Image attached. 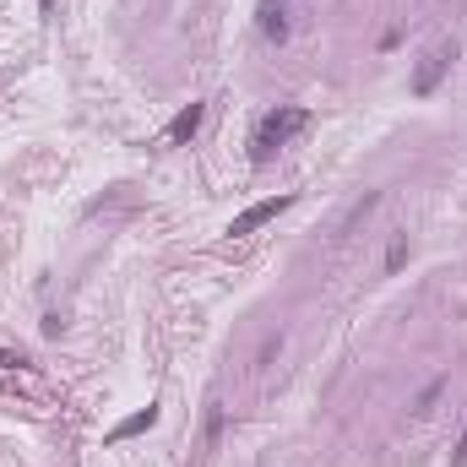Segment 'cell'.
I'll list each match as a JSON object with an SVG mask.
<instances>
[{
	"label": "cell",
	"mask_w": 467,
	"mask_h": 467,
	"mask_svg": "<svg viewBox=\"0 0 467 467\" xmlns=\"http://www.w3.org/2000/svg\"><path fill=\"white\" fill-rule=\"evenodd\" d=\"M305 125H310V109H293V104L261 114V120H256V131H250V163H267L277 147H288L293 136H300Z\"/></svg>",
	"instance_id": "6da1fadb"
},
{
	"label": "cell",
	"mask_w": 467,
	"mask_h": 467,
	"mask_svg": "<svg viewBox=\"0 0 467 467\" xmlns=\"http://www.w3.org/2000/svg\"><path fill=\"white\" fill-rule=\"evenodd\" d=\"M440 386H446V380H435V386H424V392H418V408H413V413H430V408H435V397H440Z\"/></svg>",
	"instance_id": "9c48e42d"
},
{
	"label": "cell",
	"mask_w": 467,
	"mask_h": 467,
	"mask_svg": "<svg viewBox=\"0 0 467 467\" xmlns=\"http://www.w3.org/2000/svg\"><path fill=\"white\" fill-rule=\"evenodd\" d=\"M408 250H413V245H408V229H397V234H392V245H386V272H402Z\"/></svg>",
	"instance_id": "52a82bcc"
},
{
	"label": "cell",
	"mask_w": 467,
	"mask_h": 467,
	"mask_svg": "<svg viewBox=\"0 0 467 467\" xmlns=\"http://www.w3.org/2000/svg\"><path fill=\"white\" fill-rule=\"evenodd\" d=\"M451 467H467V424H462V440H456V451H451Z\"/></svg>",
	"instance_id": "30bf717a"
},
{
	"label": "cell",
	"mask_w": 467,
	"mask_h": 467,
	"mask_svg": "<svg viewBox=\"0 0 467 467\" xmlns=\"http://www.w3.org/2000/svg\"><path fill=\"white\" fill-rule=\"evenodd\" d=\"M288 206H293V196H267V201H256V206H245L239 218L229 223V234H234V239H239V234H256L261 223H272L277 212H288Z\"/></svg>",
	"instance_id": "3957f363"
},
{
	"label": "cell",
	"mask_w": 467,
	"mask_h": 467,
	"mask_svg": "<svg viewBox=\"0 0 467 467\" xmlns=\"http://www.w3.org/2000/svg\"><path fill=\"white\" fill-rule=\"evenodd\" d=\"M158 424V402H147V408H136L131 418H120L114 430H109V440H131V435H142V430H152Z\"/></svg>",
	"instance_id": "8992f818"
},
{
	"label": "cell",
	"mask_w": 467,
	"mask_h": 467,
	"mask_svg": "<svg viewBox=\"0 0 467 467\" xmlns=\"http://www.w3.org/2000/svg\"><path fill=\"white\" fill-rule=\"evenodd\" d=\"M201 120H206V104H185L175 120H168V131H163V147H185V142L201 131Z\"/></svg>",
	"instance_id": "277c9868"
},
{
	"label": "cell",
	"mask_w": 467,
	"mask_h": 467,
	"mask_svg": "<svg viewBox=\"0 0 467 467\" xmlns=\"http://www.w3.org/2000/svg\"><path fill=\"white\" fill-rule=\"evenodd\" d=\"M218 435H223V402L212 397V402H206V451L218 446Z\"/></svg>",
	"instance_id": "ba28073f"
},
{
	"label": "cell",
	"mask_w": 467,
	"mask_h": 467,
	"mask_svg": "<svg viewBox=\"0 0 467 467\" xmlns=\"http://www.w3.org/2000/svg\"><path fill=\"white\" fill-rule=\"evenodd\" d=\"M451 60H456V44H451V38H440V44L424 55V66L413 71V98H430L440 88V76L451 71Z\"/></svg>",
	"instance_id": "7a4b0ae2"
},
{
	"label": "cell",
	"mask_w": 467,
	"mask_h": 467,
	"mask_svg": "<svg viewBox=\"0 0 467 467\" xmlns=\"http://www.w3.org/2000/svg\"><path fill=\"white\" fill-rule=\"evenodd\" d=\"M261 33L267 38H277V44H283V38H288V0H261Z\"/></svg>",
	"instance_id": "5b68a950"
},
{
	"label": "cell",
	"mask_w": 467,
	"mask_h": 467,
	"mask_svg": "<svg viewBox=\"0 0 467 467\" xmlns=\"http://www.w3.org/2000/svg\"><path fill=\"white\" fill-rule=\"evenodd\" d=\"M38 12H44V17H50V12H55V0H38Z\"/></svg>",
	"instance_id": "7c38bea8"
},
{
	"label": "cell",
	"mask_w": 467,
	"mask_h": 467,
	"mask_svg": "<svg viewBox=\"0 0 467 467\" xmlns=\"http://www.w3.org/2000/svg\"><path fill=\"white\" fill-rule=\"evenodd\" d=\"M22 364H27L22 354H12V348H0V370H22Z\"/></svg>",
	"instance_id": "8fae6325"
}]
</instances>
